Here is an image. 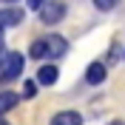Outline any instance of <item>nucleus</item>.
I'll use <instances>...</instances> for the list:
<instances>
[{
    "mask_svg": "<svg viewBox=\"0 0 125 125\" xmlns=\"http://www.w3.org/2000/svg\"><path fill=\"white\" fill-rule=\"evenodd\" d=\"M23 71V54L20 51H6L0 54V83H11Z\"/></svg>",
    "mask_w": 125,
    "mask_h": 125,
    "instance_id": "nucleus-1",
    "label": "nucleus"
},
{
    "mask_svg": "<svg viewBox=\"0 0 125 125\" xmlns=\"http://www.w3.org/2000/svg\"><path fill=\"white\" fill-rule=\"evenodd\" d=\"M0 54H3V29H0Z\"/></svg>",
    "mask_w": 125,
    "mask_h": 125,
    "instance_id": "nucleus-15",
    "label": "nucleus"
},
{
    "mask_svg": "<svg viewBox=\"0 0 125 125\" xmlns=\"http://www.w3.org/2000/svg\"><path fill=\"white\" fill-rule=\"evenodd\" d=\"M17 100H20V97H17L14 91H0V117H3V114H6V111H11L17 105Z\"/></svg>",
    "mask_w": 125,
    "mask_h": 125,
    "instance_id": "nucleus-8",
    "label": "nucleus"
},
{
    "mask_svg": "<svg viewBox=\"0 0 125 125\" xmlns=\"http://www.w3.org/2000/svg\"><path fill=\"white\" fill-rule=\"evenodd\" d=\"M119 54H122V51H119V43H114V46H111V54H108V60L114 62V60H117Z\"/></svg>",
    "mask_w": 125,
    "mask_h": 125,
    "instance_id": "nucleus-12",
    "label": "nucleus"
},
{
    "mask_svg": "<svg viewBox=\"0 0 125 125\" xmlns=\"http://www.w3.org/2000/svg\"><path fill=\"white\" fill-rule=\"evenodd\" d=\"M94 6H97V11H111L119 6V0H94Z\"/></svg>",
    "mask_w": 125,
    "mask_h": 125,
    "instance_id": "nucleus-10",
    "label": "nucleus"
},
{
    "mask_svg": "<svg viewBox=\"0 0 125 125\" xmlns=\"http://www.w3.org/2000/svg\"><path fill=\"white\" fill-rule=\"evenodd\" d=\"M48 125H83V114L80 111H57Z\"/></svg>",
    "mask_w": 125,
    "mask_h": 125,
    "instance_id": "nucleus-6",
    "label": "nucleus"
},
{
    "mask_svg": "<svg viewBox=\"0 0 125 125\" xmlns=\"http://www.w3.org/2000/svg\"><path fill=\"white\" fill-rule=\"evenodd\" d=\"M0 125H9V122H6V119H0Z\"/></svg>",
    "mask_w": 125,
    "mask_h": 125,
    "instance_id": "nucleus-17",
    "label": "nucleus"
},
{
    "mask_svg": "<svg viewBox=\"0 0 125 125\" xmlns=\"http://www.w3.org/2000/svg\"><path fill=\"white\" fill-rule=\"evenodd\" d=\"M108 125H125V122H122V119H111Z\"/></svg>",
    "mask_w": 125,
    "mask_h": 125,
    "instance_id": "nucleus-14",
    "label": "nucleus"
},
{
    "mask_svg": "<svg viewBox=\"0 0 125 125\" xmlns=\"http://www.w3.org/2000/svg\"><path fill=\"white\" fill-rule=\"evenodd\" d=\"M3 3H17V0H3Z\"/></svg>",
    "mask_w": 125,
    "mask_h": 125,
    "instance_id": "nucleus-16",
    "label": "nucleus"
},
{
    "mask_svg": "<svg viewBox=\"0 0 125 125\" xmlns=\"http://www.w3.org/2000/svg\"><path fill=\"white\" fill-rule=\"evenodd\" d=\"M105 77H108L105 62H91L88 71H85V83H88V85H100V83H105Z\"/></svg>",
    "mask_w": 125,
    "mask_h": 125,
    "instance_id": "nucleus-5",
    "label": "nucleus"
},
{
    "mask_svg": "<svg viewBox=\"0 0 125 125\" xmlns=\"http://www.w3.org/2000/svg\"><path fill=\"white\" fill-rule=\"evenodd\" d=\"M29 57H31V60H46V37H40V40H34V43H31Z\"/></svg>",
    "mask_w": 125,
    "mask_h": 125,
    "instance_id": "nucleus-9",
    "label": "nucleus"
},
{
    "mask_svg": "<svg viewBox=\"0 0 125 125\" xmlns=\"http://www.w3.org/2000/svg\"><path fill=\"white\" fill-rule=\"evenodd\" d=\"M65 20V3L60 0H46L43 6H40V23L43 26H57Z\"/></svg>",
    "mask_w": 125,
    "mask_h": 125,
    "instance_id": "nucleus-2",
    "label": "nucleus"
},
{
    "mask_svg": "<svg viewBox=\"0 0 125 125\" xmlns=\"http://www.w3.org/2000/svg\"><path fill=\"white\" fill-rule=\"evenodd\" d=\"M57 80H60V68H57V65H51V62H48V65H43V68H40V74H37V83H40V85H54Z\"/></svg>",
    "mask_w": 125,
    "mask_h": 125,
    "instance_id": "nucleus-7",
    "label": "nucleus"
},
{
    "mask_svg": "<svg viewBox=\"0 0 125 125\" xmlns=\"http://www.w3.org/2000/svg\"><path fill=\"white\" fill-rule=\"evenodd\" d=\"M23 97H26V100H34V97H37V83H34V80H26V85H23Z\"/></svg>",
    "mask_w": 125,
    "mask_h": 125,
    "instance_id": "nucleus-11",
    "label": "nucleus"
},
{
    "mask_svg": "<svg viewBox=\"0 0 125 125\" xmlns=\"http://www.w3.org/2000/svg\"><path fill=\"white\" fill-rule=\"evenodd\" d=\"M68 51V43H65V37H60V34H51V37H46V60H60L62 54Z\"/></svg>",
    "mask_w": 125,
    "mask_h": 125,
    "instance_id": "nucleus-3",
    "label": "nucleus"
},
{
    "mask_svg": "<svg viewBox=\"0 0 125 125\" xmlns=\"http://www.w3.org/2000/svg\"><path fill=\"white\" fill-rule=\"evenodd\" d=\"M43 3H46V0H29V9H37V11H40V6H43Z\"/></svg>",
    "mask_w": 125,
    "mask_h": 125,
    "instance_id": "nucleus-13",
    "label": "nucleus"
},
{
    "mask_svg": "<svg viewBox=\"0 0 125 125\" xmlns=\"http://www.w3.org/2000/svg\"><path fill=\"white\" fill-rule=\"evenodd\" d=\"M26 11L17 6H9V9H0V29H14V26L23 23Z\"/></svg>",
    "mask_w": 125,
    "mask_h": 125,
    "instance_id": "nucleus-4",
    "label": "nucleus"
}]
</instances>
